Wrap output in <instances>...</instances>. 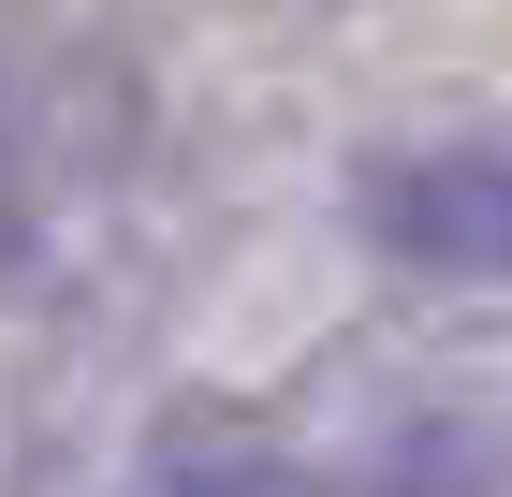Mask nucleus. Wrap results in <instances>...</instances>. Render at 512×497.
Listing matches in <instances>:
<instances>
[{
  "label": "nucleus",
  "mask_w": 512,
  "mask_h": 497,
  "mask_svg": "<svg viewBox=\"0 0 512 497\" xmlns=\"http://www.w3.org/2000/svg\"><path fill=\"white\" fill-rule=\"evenodd\" d=\"M161 497H322L293 454H264V439H205V454H176V483Z\"/></svg>",
  "instance_id": "obj_2"
},
{
  "label": "nucleus",
  "mask_w": 512,
  "mask_h": 497,
  "mask_svg": "<svg viewBox=\"0 0 512 497\" xmlns=\"http://www.w3.org/2000/svg\"><path fill=\"white\" fill-rule=\"evenodd\" d=\"M366 234L410 278H512V147L454 132V147L366 161Z\"/></svg>",
  "instance_id": "obj_1"
}]
</instances>
